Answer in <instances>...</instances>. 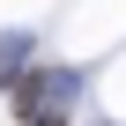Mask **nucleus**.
<instances>
[{"instance_id": "nucleus-1", "label": "nucleus", "mask_w": 126, "mask_h": 126, "mask_svg": "<svg viewBox=\"0 0 126 126\" xmlns=\"http://www.w3.org/2000/svg\"><path fill=\"white\" fill-rule=\"evenodd\" d=\"M59 96H67V82H59V74H15V111H22V126H67V104H59Z\"/></svg>"}]
</instances>
